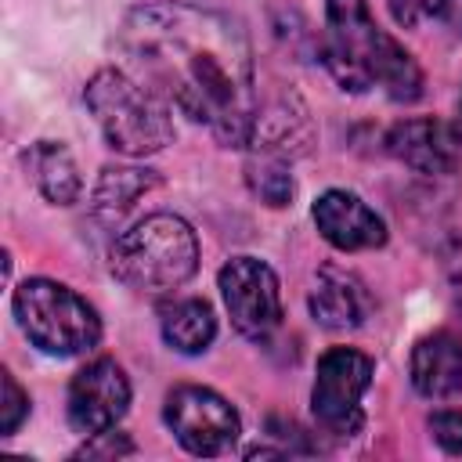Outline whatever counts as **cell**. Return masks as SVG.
<instances>
[{
    "label": "cell",
    "mask_w": 462,
    "mask_h": 462,
    "mask_svg": "<svg viewBox=\"0 0 462 462\" xmlns=\"http://www.w3.org/2000/svg\"><path fill=\"white\" fill-rule=\"evenodd\" d=\"M245 184L249 191L263 202V206H289L292 195H296V180L289 173V159H278V155H263V152H253L249 162H245Z\"/></svg>",
    "instance_id": "18"
},
{
    "label": "cell",
    "mask_w": 462,
    "mask_h": 462,
    "mask_svg": "<svg viewBox=\"0 0 462 462\" xmlns=\"http://www.w3.org/2000/svg\"><path fill=\"white\" fill-rule=\"evenodd\" d=\"M455 130H458V137H462V97H458V119H455Z\"/></svg>",
    "instance_id": "23"
},
{
    "label": "cell",
    "mask_w": 462,
    "mask_h": 462,
    "mask_svg": "<svg viewBox=\"0 0 462 462\" xmlns=\"http://www.w3.org/2000/svg\"><path fill=\"white\" fill-rule=\"evenodd\" d=\"M162 339L177 350V354H202L213 336H217V318L213 307L206 300H173L170 307H162Z\"/></svg>",
    "instance_id": "17"
},
{
    "label": "cell",
    "mask_w": 462,
    "mask_h": 462,
    "mask_svg": "<svg viewBox=\"0 0 462 462\" xmlns=\"http://www.w3.org/2000/svg\"><path fill=\"white\" fill-rule=\"evenodd\" d=\"M116 47L123 69L191 123H202L220 144L249 148L256 126L253 43L238 18L195 4L134 7Z\"/></svg>",
    "instance_id": "1"
},
{
    "label": "cell",
    "mask_w": 462,
    "mask_h": 462,
    "mask_svg": "<svg viewBox=\"0 0 462 462\" xmlns=\"http://www.w3.org/2000/svg\"><path fill=\"white\" fill-rule=\"evenodd\" d=\"M119 455H134V444H130L126 433H112V430L94 433V437L76 451V458H119Z\"/></svg>",
    "instance_id": "21"
},
{
    "label": "cell",
    "mask_w": 462,
    "mask_h": 462,
    "mask_svg": "<svg viewBox=\"0 0 462 462\" xmlns=\"http://www.w3.org/2000/svg\"><path fill=\"white\" fill-rule=\"evenodd\" d=\"M159 184L155 170H141V166H105L94 195H90V209L101 220H119L141 195H148Z\"/></svg>",
    "instance_id": "16"
},
{
    "label": "cell",
    "mask_w": 462,
    "mask_h": 462,
    "mask_svg": "<svg viewBox=\"0 0 462 462\" xmlns=\"http://www.w3.org/2000/svg\"><path fill=\"white\" fill-rule=\"evenodd\" d=\"M310 141H314V126L307 116V105L292 90L278 94L271 105L256 108V126H253V141H249L253 152L278 155V159L292 162V159L307 155Z\"/></svg>",
    "instance_id": "12"
},
{
    "label": "cell",
    "mask_w": 462,
    "mask_h": 462,
    "mask_svg": "<svg viewBox=\"0 0 462 462\" xmlns=\"http://www.w3.org/2000/svg\"><path fill=\"white\" fill-rule=\"evenodd\" d=\"M386 4H390L393 22L404 25V29H415L422 22H433V18L448 14V0H386Z\"/></svg>",
    "instance_id": "20"
},
{
    "label": "cell",
    "mask_w": 462,
    "mask_h": 462,
    "mask_svg": "<svg viewBox=\"0 0 462 462\" xmlns=\"http://www.w3.org/2000/svg\"><path fill=\"white\" fill-rule=\"evenodd\" d=\"M321 61L350 94L383 90L390 101H415L422 94L415 58L379 29L365 0H325Z\"/></svg>",
    "instance_id": "2"
},
{
    "label": "cell",
    "mask_w": 462,
    "mask_h": 462,
    "mask_svg": "<svg viewBox=\"0 0 462 462\" xmlns=\"http://www.w3.org/2000/svg\"><path fill=\"white\" fill-rule=\"evenodd\" d=\"M372 357L354 346H332L318 357L314 386H310V411L321 433L328 437H354L365 426L361 397L372 386Z\"/></svg>",
    "instance_id": "6"
},
{
    "label": "cell",
    "mask_w": 462,
    "mask_h": 462,
    "mask_svg": "<svg viewBox=\"0 0 462 462\" xmlns=\"http://www.w3.org/2000/svg\"><path fill=\"white\" fill-rule=\"evenodd\" d=\"M14 318L32 346L51 357H76L97 346L101 318L69 285L51 278H29L14 289Z\"/></svg>",
    "instance_id": "5"
},
{
    "label": "cell",
    "mask_w": 462,
    "mask_h": 462,
    "mask_svg": "<svg viewBox=\"0 0 462 462\" xmlns=\"http://www.w3.org/2000/svg\"><path fill=\"white\" fill-rule=\"evenodd\" d=\"M411 386L430 401L462 397V339L430 332L411 350Z\"/></svg>",
    "instance_id": "14"
},
{
    "label": "cell",
    "mask_w": 462,
    "mask_h": 462,
    "mask_svg": "<svg viewBox=\"0 0 462 462\" xmlns=\"http://www.w3.org/2000/svg\"><path fill=\"white\" fill-rule=\"evenodd\" d=\"M314 227L321 231V238L343 253H357V249H379L386 242V224L383 217L365 206L354 191L332 188L325 195L314 199Z\"/></svg>",
    "instance_id": "11"
},
{
    "label": "cell",
    "mask_w": 462,
    "mask_h": 462,
    "mask_svg": "<svg viewBox=\"0 0 462 462\" xmlns=\"http://www.w3.org/2000/svg\"><path fill=\"white\" fill-rule=\"evenodd\" d=\"M220 296L231 314V325L245 336L263 343L282 325V289L278 274L256 256H235L220 267Z\"/></svg>",
    "instance_id": "8"
},
{
    "label": "cell",
    "mask_w": 462,
    "mask_h": 462,
    "mask_svg": "<svg viewBox=\"0 0 462 462\" xmlns=\"http://www.w3.org/2000/svg\"><path fill=\"white\" fill-rule=\"evenodd\" d=\"M112 274L141 292L180 289L199 267V242L188 220L173 213H152L112 242Z\"/></svg>",
    "instance_id": "4"
},
{
    "label": "cell",
    "mask_w": 462,
    "mask_h": 462,
    "mask_svg": "<svg viewBox=\"0 0 462 462\" xmlns=\"http://www.w3.org/2000/svg\"><path fill=\"white\" fill-rule=\"evenodd\" d=\"M307 307H310V318L321 328H332V332L361 328L365 318L372 314V300H368L365 285L350 271H339L332 263H325L318 271V282L310 289Z\"/></svg>",
    "instance_id": "13"
},
{
    "label": "cell",
    "mask_w": 462,
    "mask_h": 462,
    "mask_svg": "<svg viewBox=\"0 0 462 462\" xmlns=\"http://www.w3.org/2000/svg\"><path fill=\"white\" fill-rule=\"evenodd\" d=\"M386 152L419 173H451L462 159V137L444 119H401L386 134Z\"/></svg>",
    "instance_id": "10"
},
{
    "label": "cell",
    "mask_w": 462,
    "mask_h": 462,
    "mask_svg": "<svg viewBox=\"0 0 462 462\" xmlns=\"http://www.w3.org/2000/svg\"><path fill=\"white\" fill-rule=\"evenodd\" d=\"M130 408V379L112 357H97L69 383V426L83 437L112 430Z\"/></svg>",
    "instance_id": "9"
},
{
    "label": "cell",
    "mask_w": 462,
    "mask_h": 462,
    "mask_svg": "<svg viewBox=\"0 0 462 462\" xmlns=\"http://www.w3.org/2000/svg\"><path fill=\"white\" fill-rule=\"evenodd\" d=\"M162 419L180 440V448L191 455H224L242 433L235 408L217 390L191 386V383L173 386L166 393Z\"/></svg>",
    "instance_id": "7"
},
{
    "label": "cell",
    "mask_w": 462,
    "mask_h": 462,
    "mask_svg": "<svg viewBox=\"0 0 462 462\" xmlns=\"http://www.w3.org/2000/svg\"><path fill=\"white\" fill-rule=\"evenodd\" d=\"M83 101L101 126L108 148L144 159L162 152L173 141V119L162 97H155L144 83H137L126 69H101L90 76Z\"/></svg>",
    "instance_id": "3"
},
{
    "label": "cell",
    "mask_w": 462,
    "mask_h": 462,
    "mask_svg": "<svg viewBox=\"0 0 462 462\" xmlns=\"http://www.w3.org/2000/svg\"><path fill=\"white\" fill-rule=\"evenodd\" d=\"M430 433L448 455H462V411H433Z\"/></svg>",
    "instance_id": "22"
},
{
    "label": "cell",
    "mask_w": 462,
    "mask_h": 462,
    "mask_svg": "<svg viewBox=\"0 0 462 462\" xmlns=\"http://www.w3.org/2000/svg\"><path fill=\"white\" fill-rule=\"evenodd\" d=\"M29 415V397L11 372H0V437H11Z\"/></svg>",
    "instance_id": "19"
},
{
    "label": "cell",
    "mask_w": 462,
    "mask_h": 462,
    "mask_svg": "<svg viewBox=\"0 0 462 462\" xmlns=\"http://www.w3.org/2000/svg\"><path fill=\"white\" fill-rule=\"evenodd\" d=\"M22 162H25L29 180L36 184V191L51 206H72L79 199L83 180H79L76 159L69 155L65 144H58V141H36V144H29L22 152Z\"/></svg>",
    "instance_id": "15"
}]
</instances>
